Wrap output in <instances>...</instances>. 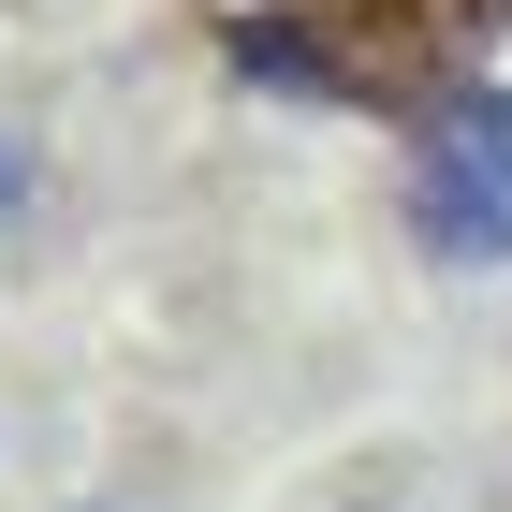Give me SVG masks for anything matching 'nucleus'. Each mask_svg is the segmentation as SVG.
Wrapping results in <instances>:
<instances>
[{
	"label": "nucleus",
	"instance_id": "1",
	"mask_svg": "<svg viewBox=\"0 0 512 512\" xmlns=\"http://www.w3.org/2000/svg\"><path fill=\"white\" fill-rule=\"evenodd\" d=\"M410 235L439 264H512V88L454 74L410 118Z\"/></svg>",
	"mask_w": 512,
	"mask_h": 512
},
{
	"label": "nucleus",
	"instance_id": "2",
	"mask_svg": "<svg viewBox=\"0 0 512 512\" xmlns=\"http://www.w3.org/2000/svg\"><path fill=\"white\" fill-rule=\"evenodd\" d=\"M235 74H278V88H308V103H337V88H352L322 44H293V30H278V15H249V30H235Z\"/></svg>",
	"mask_w": 512,
	"mask_h": 512
},
{
	"label": "nucleus",
	"instance_id": "3",
	"mask_svg": "<svg viewBox=\"0 0 512 512\" xmlns=\"http://www.w3.org/2000/svg\"><path fill=\"white\" fill-rule=\"evenodd\" d=\"M15 205H30V147H0V220H15Z\"/></svg>",
	"mask_w": 512,
	"mask_h": 512
},
{
	"label": "nucleus",
	"instance_id": "4",
	"mask_svg": "<svg viewBox=\"0 0 512 512\" xmlns=\"http://www.w3.org/2000/svg\"><path fill=\"white\" fill-rule=\"evenodd\" d=\"M88 512H103V498H88Z\"/></svg>",
	"mask_w": 512,
	"mask_h": 512
}]
</instances>
